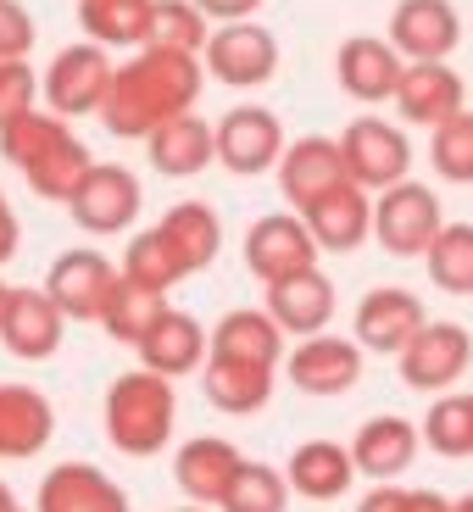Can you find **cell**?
I'll return each mask as SVG.
<instances>
[{"instance_id": "1", "label": "cell", "mask_w": 473, "mask_h": 512, "mask_svg": "<svg viewBox=\"0 0 473 512\" xmlns=\"http://www.w3.org/2000/svg\"><path fill=\"white\" fill-rule=\"evenodd\" d=\"M201 56H179V51H156V45H145V51H134L123 67L112 73V84H106V101H101V123L112 140H151L162 123H173V117L195 112V101H201Z\"/></svg>"}, {"instance_id": "2", "label": "cell", "mask_w": 473, "mask_h": 512, "mask_svg": "<svg viewBox=\"0 0 473 512\" xmlns=\"http://www.w3.org/2000/svg\"><path fill=\"white\" fill-rule=\"evenodd\" d=\"M106 440H112L123 457H156V451L173 440V423H179V396H173V379L151 368H128L112 379L106 390Z\"/></svg>"}, {"instance_id": "3", "label": "cell", "mask_w": 473, "mask_h": 512, "mask_svg": "<svg viewBox=\"0 0 473 512\" xmlns=\"http://www.w3.org/2000/svg\"><path fill=\"white\" fill-rule=\"evenodd\" d=\"M446 218H440V195L429 184H396V190L373 195V240L390 256L412 262V256H429V245L440 240Z\"/></svg>"}, {"instance_id": "4", "label": "cell", "mask_w": 473, "mask_h": 512, "mask_svg": "<svg viewBox=\"0 0 473 512\" xmlns=\"http://www.w3.org/2000/svg\"><path fill=\"white\" fill-rule=\"evenodd\" d=\"M112 73H117L112 51L95 45V39H78V45H62V51L51 56V67L39 78V95L51 101V112L62 117V123L67 117H90V112H101Z\"/></svg>"}, {"instance_id": "5", "label": "cell", "mask_w": 473, "mask_h": 512, "mask_svg": "<svg viewBox=\"0 0 473 512\" xmlns=\"http://www.w3.org/2000/svg\"><path fill=\"white\" fill-rule=\"evenodd\" d=\"M340 156H346V179L362 184L368 195H379V190L407 184L412 140L396 123H384V117H357V123H346V134H340Z\"/></svg>"}, {"instance_id": "6", "label": "cell", "mask_w": 473, "mask_h": 512, "mask_svg": "<svg viewBox=\"0 0 473 512\" xmlns=\"http://www.w3.org/2000/svg\"><path fill=\"white\" fill-rule=\"evenodd\" d=\"M396 362H401V384H407V390H418V396H446L473 362V334L451 318H429L423 334Z\"/></svg>"}, {"instance_id": "7", "label": "cell", "mask_w": 473, "mask_h": 512, "mask_svg": "<svg viewBox=\"0 0 473 512\" xmlns=\"http://www.w3.org/2000/svg\"><path fill=\"white\" fill-rule=\"evenodd\" d=\"M201 56H206V73L229 84V90H256V84H268L279 73V39H273V28L251 23V17L212 28Z\"/></svg>"}, {"instance_id": "8", "label": "cell", "mask_w": 473, "mask_h": 512, "mask_svg": "<svg viewBox=\"0 0 473 512\" xmlns=\"http://www.w3.org/2000/svg\"><path fill=\"white\" fill-rule=\"evenodd\" d=\"M318 240H312L307 218L301 212H268L245 229V268L256 273L262 284H279L290 273L318 268Z\"/></svg>"}, {"instance_id": "9", "label": "cell", "mask_w": 473, "mask_h": 512, "mask_svg": "<svg viewBox=\"0 0 473 512\" xmlns=\"http://www.w3.org/2000/svg\"><path fill=\"white\" fill-rule=\"evenodd\" d=\"M218 134V162L229 167L234 179H256V173H268L279 167L284 156V123L268 112V106H229V112L212 123Z\"/></svg>"}, {"instance_id": "10", "label": "cell", "mask_w": 473, "mask_h": 512, "mask_svg": "<svg viewBox=\"0 0 473 512\" xmlns=\"http://www.w3.org/2000/svg\"><path fill=\"white\" fill-rule=\"evenodd\" d=\"M140 179L128 173V167L117 162H95L90 173H84V184L73 190V201H67V212H73V223L84 234H123L134 229V218H140Z\"/></svg>"}, {"instance_id": "11", "label": "cell", "mask_w": 473, "mask_h": 512, "mask_svg": "<svg viewBox=\"0 0 473 512\" xmlns=\"http://www.w3.org/2000/svg\"><path fill=\"white\" fill-rule=\"evenodd\" d=\"M423 323H429V312H423V301L412 290H401V284H379V290H368L357 301V318H351V334H357L362 351H379V357H401V351L412 346L423 334Z\"/></svg>"}, {"instance_id": "12", "label": "cell", "mask_w": 473, "mask_h": 512, "mask_svg": "<svg viewBox=\"0 0 473 512\" xmlns=\"http://www.w3.org/2000/svg\"><path fill=\"white\" fill-rule=\"evenodd\" d=\"M112 284H117V268L106 262L101 251H90V245L62 251L51 262V273H45V295L62 307L67 323H101Z\"/></svg>"}, {"instance_id": "13", "label": "cell", "mask_w": 473, "mask_h": 512, "mask_svg": "<svg viewBox=\"0 0 473 512\" xmlns=\"http://www.w3.org/2000/svg\"><path fill=\"white\" fill-rule=\"evenodd\" d=\"M62 340H67V318L51 295H45V284H39V290L12 284L6 318H0V346L12 351L17 362H45V357L62 351Z\"/></svg>"}, {"instance_id": "14", "label": "cell", "mask_w": 473, "mask_h": 512, "mask_svg": "<svg viewBox=\"0 0 473 512\" xmlns=\"http://www.w3.org/2000/svg\"><path fill=\"white\" fill-rule=\"evenodd\" d=\"M284 379L301 390V396H346L362 379V346L357 340H340V334H312L284 357Z\"/></svg>"}, {"instance_id": "15", "label": "cell", "mask_w": 473, "mask_h": 512, "mask_svg": "<svg viewBox=\"0 0 473 512\" xmlns=\"http://www.w3.org/2000/svg\"><path fill=\"white\" fill-rule=\"evenodd\" d=\"M407 73V56L379 34H351L340 51H334V78L340 90L362 106H379V101H396V84Z\"/></svg>"}, {"instance_id": "16", "label": "cell", "mask_w": 473, "mask_h": 512, "mask_svg": "<svg viewBox=\"0 0 473 512\" xmlns=\"http://www.w3.org/2000/svg\"><path fill=\"white\" fill-rule=\"evenodd\" d=\"M390 45L407 62H446L462 45V17L451 0H401L390 12Z\"/></svg>"}, {"instance_id": "17", "label": "cell", "mask_w": 473, "mask_h": 512, "mask_svg": "<svg viewBox=\"0 0 473 512\" xmlns=\"http://www.w3.org/2000/svg\"><path fill=\"white\" fill-rule=\"evenodd\" d=\"M396 112L407 117L412 128H429L435 134L440 123H451L457 112H468V90H462L457 67L446 62H407L396 84Z\"/></svg>"}, {"instance_id": "18", "label": "cell", "mask_w": 473, "mask_h": 512, "mask_svg": "<svg viewBox=\"0 0 473 512\" xmlns=\"http://www.w3.org/2000/svg\"><path fill=\"white\" fill-rule=\"evenodd\" d=\"M34 512H128V490L95 462H56L39 479Z\"/></svg>"}, {"instance_id": "19", "label": "cell", "mask_w": 473, "mask_h": 512, "mask_svg": "<svg viewBox=\"0 0 473 512\" xmlns=\"http://www.w3.org/2000/svg\"><path fill=\"white\" fill-rule=\"evenodd\" d=\"M240 468H245L240 446L223 440V435H195V440H184L179 457H173V479H179V490L195 507H223V496H229Z\"/></svg>"}, {"instance_id": "20", "label": "cell", "mask_w": 473, "mask_h": 512, "mask_svg": "<svg viewBox=\"0 0 473 512\" xmlns=\"http://www.w3.org/2000/svg\"><path fill=\"white\" fill-rule=\"evenodd\" d=\"M301 218H307L318 251L351 256L357 245H368V234H373V195L362 190V184L346 179V184H334L329 195H318Z\"/></svg>"}, {"instance_id": "21", "label": "cell", "mask_w": 473, "mask_h": 512, "mask_svg": "<svg viewBox=\"0 0 473 512\" xmlns=\"http://www.w3.org/2000/svg\"><path fill=\"white\" fill-rule=\"evenodd\" d=\"M418 446H423L418 423L396 418V412H379V418H368L357 429V440H351V462H357V474H368L373 485H396V479L412 468Z\"/></svg>"}, {"instance_id": "22", "label": "cell", "mask_w": 473, "mask_h": 512, "mask_svg": "<svg viewBox=\"0 0 473 512\" xmlns=\"http://www.w3.org/2000/svg\"><path fill=\"white\" fill-rule=\"evenodd\" d=\"M334 184H346V156H340V140H323V134H307V140L284 145L279 156V190L295 212H307L318 195H329Z\"/></svg>"}, {"instance_id": "23", "label": "cell", "mask_w": 473, "mask_h": 512, "mask_svg": "<svg viewBox=\"0 0 473 512\" xmlns=\"http://www.w3.org/2000/svg\"><path fill=\"white\" fill-rule=\"evenodd\" d=\"M56 407L34 384H0V462H28L51 446Z\"/></svg>"}, {"instance_id": "24", "label": "cell", "mask_w": 473, "mask_h": 512, "mask_svg": "<svg viewBox=\"0 0 473 512\" xmlns=\"http://www.w3.org/2000/svg\"><path fill=\"white\" fill-rule=\"evenodd\" d=\"M206 357L256 362V368H279L284 362V329L268 318V307H234L212 323L206 334Z\"/></svg>"}, {"instance_id": "25", "label": "cell", "mask_w": 473, "mask_h": 512, "mask_svg": "<svg viewBox=\"0 0 473 512\" xmlns=\"http://www.w3.org/2000/svg\"><path fill=\"white\" fill-rule=\"evenodd\" d=\"M268 318L279 323L284 334H301V340H312V334L329 329L334 318V284L323 268H307V273H290V279L268 284Z\"/></svg>"}, {"instance_id": "26", "label": "cell", "mask_w": 473, "mask_h": 512, "mask_svg": "<svg viewBox=\"0 0 473 512\" xmlns=\"http://www.w3.org/2000/svg\"><path fill=\"white\" fill-rule=\"evenodd\" d=\"M145 156H151V167L162 179H195V173H206L218 162V134H212V123L201 112H184L145 140Z\"/></svg>"}, {"instance_id": "27", "label": "cell", "mask_w": 473, "mask_h": 512, "mask_svg": "<svg viewBox=\"0 0 473 512\" xmlns=\"http://www.w3.org/2000/svg\"><path fill=\"white\" fill-rule=\"evenodd\" d=\"M134 351H140V368L162 373V379H184V373L206 368V329L190 318V312L167 307Z\"/></svg>"}, {"instance_id": "28", "label": "cell", "mask_w": 473, "mask_h": 512, "mask_svg": "<svg viewBox=\"0 0 473 512\" xmlns=\"http://www.w3.org/2000/svg\"><path fill=\"white\" fill-rule=\"evenodd\" d=\"M284 479L307 501H340L357 479V462H351V446H340V440H307V446L290 451Z\"/></svg>"}, {"instance_id": "29", "label": "cell", "mask_w": 473, "mask_h": 512, "mask_svg": "<svg viewBox=\"0 0 473 512\" xmlns=\"http://www.w3.org/2000/svg\"><path fill=\"white\" fill-rule=\"evenodd\" d=\"M273 373L279 368H256V362H229V357H206L201 368V390L206 401L218 412H229V418H251V412H262L273 401Z\"/></svg>"}, {"instance_id": "30", "label": "cell", "mask_w": 473, "mask_h": 512, "mask_svg": "<svg viewBox=\"0 0 473 512\" xmlns=\"http://www.w3.org/2000/svg\"><path fill=\"white\" fill-rule=\"evenodd\" d=\"M151 6L156 0H78V23H84V39L106 51H145Z\"/></svg>"}, {"instance_id": "31", "label": "cell", "mask_w": 473, "mask_h": 512, "mask_svg": "<svg viewBox=\"0 0 473 512\" xmlns=\"http://www.w3.org/2000/svg\"><path fill=\"white\" fill-rule=\"evenodd\" d=\"M123 279H134V284H145V290H162L167 295L179 279H190V262H184V251L167 240V229L156 223V229H140L134 240H128Z\"/></svg>"}, {"instance_id": "32", "label": "cell", "mask_w": 473, "mask_h": 512, "mask_svg": "<svg viewBox=\"0 0 473 512\" xmlns=\"http://www.w3.org/2000/svg\"><path fill=\"white\" fill-rule=\"evenodd\" d=\"M73 140V128L62 123L56 112H23V117H12V123L0 128V156L17 167V173H34L45 156L56 151V145H67Z\"/></svg>"}, {"instance_id": "33", "label": "cell", "mask_w": 473, "mask_h": 512, "mask_svg": "<svg viewBox=\"0 0 473 512\" xmlns=\"http://www.w3.org/2000/svg\"><path fill=\"white\" fill-rule=\"evenodd\" d=\"M162 312H167V295L162 290H145V284H134V279L117 273L112 295H106V312H101V329L112 334V340H123V346H140Z\"/></svg>"}, {"instance_id": "34", "label": "cell", "mask_w": 473, "mask_h": 512, "mask_svg": "<svg viewBox=\"0 0 473 512\" xmlns=\"http://www.w3.org/2000/svg\"><path fill=\"white\" fill-rule=\"evenodd\" d=\"M162 229H167V240L184 251L190 273H201V268H212V262H218L223 223H218V212H212L206 201H179V206L162 218Z\"/></svg>"}, {"instance_id": "35", "label": "cell", "mask_w": 473, "mask_h": 512, "mask_svg": "<svg viewBox=\"0 0 473 512\" xmlns=\"http://www.w3.org/2000/svg\"><path fill=\"white\" fill-rule=\"evenodd\" d=\"M206 12L195 0H156L151 6V39L156 51H179V56H201L206 51Z\"/></svg>"}, {"instance_id": "36", "label": "cell", "mask_w": 473, "mask_h": 512, "mask_svg": "<svg viewBox=\"0 0 473 512\" xmlns=\"http://www.w3.org/2000/svg\"><path fill=\"white\" fill-rule=\"evenodd\" d=\"M418 435L429 440V451L440 457H473V401L446 390L429 401V418L418 423Z\"/></svg>"}, {"instance_id": "37", "label": "cell", "mask_w": 473, "mask_h": 512, "mask_svg": "<svg viewBox=\"0 0 473 512\" xmlns=\"http://www.w3.org/2000/svg\"><path fill=\"white\" fill-rule=\"evenodd\" d=\"M423 262H429V279H435V290H446V295H473V223H446Z\"/></svg>"}, {"instance_id": "38", "label": "cell", "mask_w": 473, "mask_h": 512, "mask_svg": "<svg viewBox=\"0 0 473 512\" xmlns=\"http://www.w3.org/2000/svg\"><path fill=\"white\" fill-rule=\"evenodd\" d=\"M90 167H95L90 145H84V140H67V145H56V151L34 167V173H23V179H28V190H34V195H45V201H62V206H67V201H73V190L84 184V173H90Z\"/></svg>"}, {"instance_id": "39", "label": "cell", "mask_w": 473, "mask_h": 512, "mask_svg": "<svg viewBox=\"0 0 473 512\" xmlns=\"http://www.w3.org/2000/svg\"><path fill=\"white\" fill-rule=\"evenodd\" d=\"M284 507H290V479H284V468L245 462L218 512H284Z\"/></svg>"}, {"instance_id": "40", "label": "cell", "mask_w": 473, "mask_h": 512, "mask_svg": "<svg viewBox=\"0 0 473 512\" xmlns=\"http://www.w3.org/2000/svg\"><path fill=\"white\" fill-rule=\"evenodd\" d=\"M429 167L446 184H473V112H457L429 134Z\"/></svg>"}, {"instance_id": "41", "label": "cell", "mask_w": 473, "mask_h": 512, "mask_svg": "<svg viewBox=\"0 0 473 512\" xmlns=\"http://www.w3.org/2000/svg\"><path fill=\"white\" fill-rule=\"evenodd\" d=\"M39 101V78L28 62H0V128L12 123V117L34 112Z\"/></svg>"}, {"instance_id": "42", "label": "cell", "mask_w": 473, "mask_h": 512, "mask_svg": "<svg viewBox=\"0 0 473 512\" xmlns=\"http://www.w3.org/2000/svg\"><path fill=\"white\" fill-rule=\"evenodd\" d=\"M34 39H39L34 12L23 0H0V62H28Z\"/></svg>"}, {"instance_id": "43", "label": "cell", "mask_w": 473, "mask_h": 512, "mask_svg": "<svg viewBox=\"0 0 473 512\" xmlns=\"http://www.w3.org/2000/svg\"><path fill=\"white\" fill-rule=\"evenodd\" d=\"M212 23H245V17L262 12V0H195Z\"/></svg>"}, {"instance_id": "44", "label": "cell", "mask_w": 473, "mask_h": 512, "mask_svg": "<svg viewBox=\"0 0 473 512\" xmlns=\"http://www.w3.org/2000/svg\"><path fill=\"white\" fill-rule=\"evenodd\" d=\"M17 245H23V223H17L12 201H6V190H0V268L17 256Z\"/></svg>"}, {"instance_id": "45", "label": "cell", "mask_w": 473, "mask_h": 512, "mask_svg": "<svg viewBox=\"0 0 473 512\" xmlns=\"http://www.w3.org/2000/svg\"><path fill=\"white\" fill-rule=\"evenodd\" d=\"M357 512H407V490L401 485H373L368 496L357 501Z\"/></svg>"}, {"instance_id": "46", "label": "cell", "mask_w": 473, "mask_h": 512, "mask_svg": "<svg viewBox=\"0 0 473 512\" xmlns=\"http://www.w3.org/2000/svg\"><path fill=\"white\" fill-rule=\"evenodd\" d=\"M407 512H451V501L440 490H407Z\"/></svg>"}, {"instance_id": "47", "label": "cell", "mask_w": 473, "mask_h": 512, "mask_svg": "<svg viewBox=\"0 0 473 512\" xmlns=\"http://www.w3.org/2000/svg\"><path fill=\"white\" fill-rule=\"evenodd\" d=\"M0 512H23V507H17V496H12L6 485H0Z\"/></svg>"}, {"instance_id": "48", "label": "cell", "mask_w": 473, "mask_h": 512, "mask_svg": "<svg viewBox=\"0 0 473 512\" xmlns=\"http://www.w3.org/2000/svg\"><path fill=\"white\" fill-rule=\"evenodd\" d=\"M451 512H473V490H468V496H457V501H451Z\"/></svg>"}, {"instance_id": "49", "label": "cell", "mask_w": 473, "mask_h": 512, "mask_svg": "<svg viewBox=\"0 0 473 512\" xmlns=\"http://www.w3.org/2000/svg\"><path fill=\"white\" fill-rule=\"evenodd\" d=\"M6 295H12V284L0 279V318H6Z\"/></svg>"}, {"instance_id": "50", "label": "cell", "mask_w": 473, "mask_h": 512, "mask_svg": "<svg viewBox=\"0 0 473 512\" xmlns=\"http://www.w3.org/2000/svg\"><path fill=\"white\" fill-rule=\"evenodd\" d=\"M179 512H206V507H179Z\"/></svg>"}, {"instance_id": "51", "label": "cell", "mask_w": 473, "mask_h": 512, "mask_svg": "<svg viewBox=\"0 0 473 512\" xmlns=\"http://www.w3.org/2000/svg\"><path fill=\"white\" fill-rule=\"evenodd\" d=\"M468 401H473V396H468Z\"/></svg>"}]
</instances>
